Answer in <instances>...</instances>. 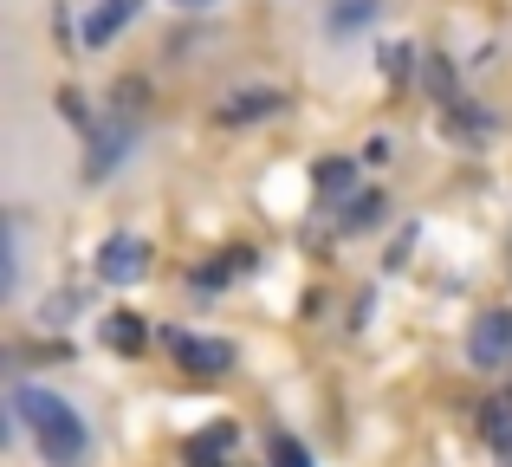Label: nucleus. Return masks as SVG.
I'll use <instances>...</instances> for the list:
<instances>
[{"label":"nucleus","instance_id":"9b49d317","mask_svg":"<svg viewBox=\"0 0 512 467\" xmlns=\"http://www.w3.org/2000/svg\"><path fill=\"white\" fill-rule=\"evenodd\" d=\"M376 221H383V195H357L344 208V228H376Z\"/></svg>","mask_w":512,"mask_h":467},{"label":"nucleus","instance_id":"1a4fd4ad","mask_svg":"<svg viewBox=\"0 0 512 467\" xmlns=\"http://www.w3.org/2000/svg\"><path fill=\"white\" fill-rule=\"evenodd\" d=\"M350 182H357V163H350V156H325V163L312 169L318 195H350Z\"/></svg>","mask_w":512,"mask_h":467},{"label":"nucleus","instance_id":"39448f33","mask_svg":"<svg viewBox=\"0 0 512 467\" xmlns=\"http://www.w3.org/2000/svg\"><path fill=\"white\" fill-rule=\"evenodd\" d=\"M163 351L182 357L195 377H227V370H234V344H227V338H188V331H163Z\"/></svg>","mask_w":512,"mask_h":467},{"label":"nucleus","instance_id":"f8f14e48","mask_svg":"<svg viewBox=\"0 0 512 467\" xmlns=\"http://www.w3.org/2000/svg\"><path fill=\"white\" fill-rule=\"evenodd\" d=\"M273 467H312V448L292 435H273Z\"/></svg>","mask_w":512,"mask_h":467},{"label":"nucleus","instance_id":"ddd939ff","mask_svg":"<svg viewBox=\"0 0 512 467\" xmlns=\"http://www.w3.org/2000/svg\"><path fill=\"white\" fill-rule=\"evenodd\" d=\"M370 13H376V0H338V7H331V26H338V33H350V26L370 20Z\"/></svg>","mask_w":512,"mask_h":467},{"label":"nucleus","instance_id":"7ed1b4c3","mask_svg":"<svg viewBox=\"0 0 512 467\" xmlns=\"http://www.w3.org/2000/svg\"><path fill=\"white\" fill-rule=\"evenodd\" d=\"M467 357H474L480 370L512 364V305H493V312L474 318V331H467Z\"/></svg>","mask_w":512,"mask_h":467},{"label":"nucleus","instance_id":"f03ea898","mask_svg":"<svg viewBox=\"0 0 512 467\" xmlns=\"http://www.w3.org/2000/svg\"><path fill=\"white\" fill-rule=\"evenodd\" d=\"M137 130H143V117H124V111H111V104H104V124H98V137H91V163H85V176H91V182L111 176V169L124 163V150L137 143Z\"/></svg>","mask_w":512,"mask_h":467},{"label":"nucleus","instance_id":"6e6552de","mask_svg":"<svg viewBox=\"0 0 512 467\" xmlns=\"http://www.w3.org/2000/svg\"><path fill=\"white\" fill-rule=\"evenodd\" d=\"M273 111H279V91H240V98L221 104L227 124H253V117H273Z\"/></svg>","mask_w":512,"mask_h":467},{"label":"nucleus","instance_id":"423d86ee","mask_svg":"<svg viewBox=\"0 0 512 467\" xmlns=\"http://www.w3.org/2000/svg\"><path fill=\"white\" fill-rule=\"evenodd\" d=\"M137 7H143V0H98V7L85 13V33H78V39H85V52H104V46H111V39L137 20Z\"/></svg>","mask_w":512,"mask_h":467},{"label":"nucleus","instance_id":"dca6fc26","mask_svg":"<svg viewBox=\"0 0 512 467\" xmlns=\"http://www.w3.org/2000/svg\"><path fill=\"white\" fill-rule=\"evenodd\" d=\"M175 7H208V0H175Z\"/></svg>","mask_w":512,"mask_h":467},{"label":"nucleus","instance_id":"4468645a","mask_svg":"<svg viewBox=\"0 0 512 467\" xmlns=\"http://www.w3.org/2000/svg\"><path fill=\"white\" fill-rule=\"evenodd\" d=\"M227 442H234V429H227V422H221V429H214V435H195V442H188V461H208V455H221Z\"/></svg>","mask_w":512,"mask_h":467},{"label":"nucleus","instance_id":"9d476101","mask_svg":"<svg viewBox=\"0 0 512 467\" xmlns=\"http://www.w3.org/2000/svg\"><path fill=\"white\" fill-rule=\"evenodd\" d=\"M480 429H487V442H493V448L512 442V396H493V403L480 409Z\"/></svg>","mask_w":512,"mask_h":467},{"label":"nucleus","instance_id":"2eb2a0df","mask_svg":"<svg viewBox=\"0 0 512 467\" xmlns=\"http://www.w3.org/2000/svg\"><path fill=\"white\" fill-rule=\"evenodd\" d=\"M500 467H512V442H500Z\"/></svg>","mask_w":512,"mask_h":467},{"label":"nucleus","instance_id":"f257e3e1","mask_svg":"<svg viewBox=\"0 0 512 467\" xmlns=\"http://www.w3.org/2000/svg\"><path fill=\"white\" fill-rule=\"evenodd\" d=\"M13 409H20V422L33 429L39 455H46L52 467H85L91 435H85V422H78V409L65 403V396L39 390V383H20V390H13Z\"/></svg>","mask_w":512,"mask_h":467},{"label":"nucleus","instance_id":"0eeeda50","mask_svg":"<svg viewBox=\"0 0 512 467\" xmlns=\"http://www.w3.org/2000/svg\"><path fill=\"white\" fill-rule=\"evenodd\" d=\"M104 344L124 351V357H137V351H150V325H143L137 312H111L104 318Z\"/></svg>","mask_w":512,"mask_h":467},{"label":"nucleus","instance_id":"20e7f679","mask_svg":"<svg viewBox=\"0 0 512 467\" xmlns=\"http://www.w3.org/2000/svg\"><path fill=\"white\" fill-rule=\"evenodd\" d=\"M143 273H150V240L111 234V240L98 247V279H104V286H137Z\"/></svg>","mask_w":512,"mask_h":467}]
</instances>
